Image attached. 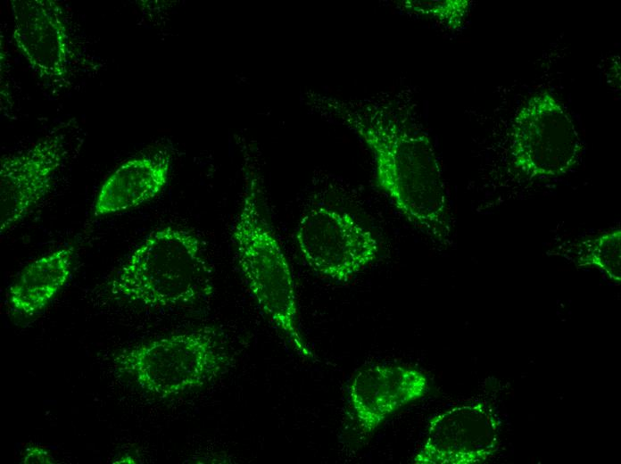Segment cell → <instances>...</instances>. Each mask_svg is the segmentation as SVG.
Instances as JSON below:
<instances>
[{"label":"cell","mask_w":621,"mask_h":464,"mask_svg":"<svg viewBox=\"0 0 621 464\" xmlns=\"http://www.w3.org/2000/svg\"><path fill=\"white\" fill-rule=\"evenodd\" d=\"M309 98L318 112L348 128L367 145L374 160L376 184L398 211L427 236L447 244L451 228L441 168L406 92Z\"/></svg>","instance_id":"cell-1"},{"label":"cell","mask_w":621,"mask_h":464,"mask_svg":"<svg viewBox=\"0 0 621 464\" xmlns=\"http://www.w3.org/2000/svg\"><path fill=\"white\" fill-rule=\"evenodd\" d=\"M107 291L113 299L149 308L195 302L212 294L211 269L193 232L166 226L129 254Z\"/></svg>","instance_id":"cell-2"},{"label":"cell","mask_w":621,"mask_h":464,"mask_svg":"<svg viewBox=\"0 0 621 464\" xmlns=\"http://www.w3.org/2000/svg\"><path fill=\"white\" fill-rule=\"evenodd\" d=\"M237 261L250 291L263 312L284 333L300 355L314 359L298 322L290 266L259 200V183L251 172L232 231Z\"/></svg>","instance_id":"cell-3"},{"label":"cell","mask_w":621,"mask_h":464,"mask_svg":"<svg viewBox=\"0 0 621 464\" xmlns=\"http://www.w3.org/2000/svg\"><path fill=\"white\" fill-rule=\"evenodd\" d=\"M112 362L143 391L168 398L216 379L231 366L232 357L223 333L206 326L123 349Z\"/></svg>","instance_id":"cell-4"},{"label":"cell","mask_w":621,"mask_h":464,"mask_svg":"<svg viewBox=\"0 0 621 464\" xmlns=\"http://www.w3.org/2000/svg\"><path fill=\"white\" fill-rule=\"evenodd\" d=\"M580 149L570 115L550 91L534 94L517 112L510 154L514 166L527 177L564 175L576 162Z\"/></svg>","instance_id":"cell-5"},{"label":"cell","mask_w":621,"mask_h":464,"mask_svg":"<svg viewBox=\"0 0 621 464\" xmlns=\"http://www.w3.org/2000/svg\"><path fill=\"white\" fill-rule=\"evenodd\" d=\"M296 242L311 269L338 282H347L362 271L379 250L369 229L351 214L327 206H316L302 217Z\"/></svg>","instance_id":"cell-6"},{"label":"cell","mask_w":621,"mask_h":464,"mask_svg":"<svg viewBox=\"0 0 621 464\" xmlns=\"http://www.w3.org/2000/svg\"><path fill=\"white\" fill-rule=\"evenodd\" d=\"M74 124L62 123L0 164V231L26 218L49 193L70 153Z\"/></svg>","instance_id":"cell-7"},{"label":"cell","mask_w":621,"mask_h":464,"mask_svg":"<svg viewBox=\"0 0 621 464\" xmlns=\"http://www.w3.org/2000/svg\"><path fill=\"white\" fill-rule=\"evenodd\" d=\"M501 421L482 402L455 406L431 418L415 464H474L493 457L500 445Z\"/></svg>","instance_id":"cell-8"},{"label":"cell","mask_w":621,"mask_h":464,"mask_svg":"<svg viewBox=\"0 0 621 464\" xmlns=\"http://www.w3.org/2000/svg\"><path fill=\"white\" fill-rule=\"evenodd\" d=\"M428 379L420 370L399 364H373L352 377L347 402L357 438L364 442L398 410L421 398Z\"/></svg>","instance_id":"cell-9"},{"label":"cell","mask_w":621,"mask_h":464,"mask_svg":"<svg viewBox=\"0 0 621 464\" xmlns=\"http://www.w3.org/2000/svg\"><path fill=\"white\" fill-rule=\"evenodd\" d=\"M13 41L43 80L66 83L70 44L61 6L52 0H12Z\"/></svg>","instance_id":"cell-10"},{"label":"cell","mask_w":621,"mask_h":464,"mask_svg":"<svg viewBox=\"0 0 621 464\" xmlns=\"http://www.w3.org/2000/svg\"><path fill=\"white\" fill-rule=\"evenodd\" d=\"M170 167L171 154L166 150L124 162L101 186L93 217L126 211L151 201L165 187Z\"/></svg>","instance_id":"cell-11"},{"label":"cell","mask_w":621,"mask_h":464,"mask_svg":"<svg viewBox=\"0 0 621 464\" xmlns=\"http://www.w3.org/2000/svg\"><path fill=\"white\" fill-rule=\"evenodd\" d=\"M75 247L62 246L29 262L8 289L12 311L31 317L46 308L68 282Z\"/></svg>","instance_id":"cell-12"},{"label":"cell","mask_w":621,"mask_h":464,"mask_svg":"<svg viewBox=\"0 0 621 464\" xmlns=\"http://www.w3.org/2000/svg\"><path fill=\"white\" fill-rule=\"evenodd\" d=\"M621 231L617 228L597 236L579 259L581 266L601 270L616 283L621 280Z\"/></svg>","instance_id":"cell-13"},{"label":"cell","mask_w":621,"mask_h":464,"mask_svg":"<svg viewBox=\"0 0 621 464\" xmlns=\"http://www.w3.org/2000/svg\"><path fill=\"white\" fill-rule=\"evenodd\" d=\"M402 8L416 12L432 14L439 19L459 23L468 5L467 1L418 2L401 1Z\"/></svg>","instance_id":"cell-14"},{"label":"cell","mask_w":621,"mask_h":464,"mask_svg":"<svg viewBox=\"0 0 621 464\" xmlns=\"http://www.w3.org/2000/svg\"><path fill=\"white\" fill-rule=\"evenodd\" d=\"M22 462L29 463H54V460L50 452L43 446L32 444L26 448Z\"/></svg>","instance_id":"cell-15"}]
</instances>
